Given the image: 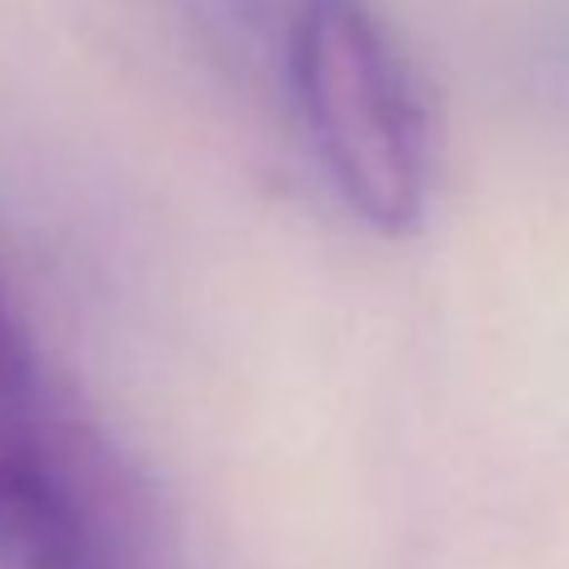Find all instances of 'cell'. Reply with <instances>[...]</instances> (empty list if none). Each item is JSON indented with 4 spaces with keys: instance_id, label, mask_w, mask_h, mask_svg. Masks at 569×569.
<instances>
[{
    "instance_id": "2",
    "label": "cell",
    "mask_w": 569,
    "mask_h": 569,
    "mask_svg": "<svg viewBox=\"0 0 569 569\" xmlns=\"http://www.w3.org/2000/svg\"><path fill=\"white\" fill-rule=\"evenodd\" d=\"M0 569H146L120 465L50 405L0 430Z\"/></svg>"
},
{
    "instance_id": "3",
    "label": "cell",
    "mask_w": 569,
    "mask_h": 569,
    "mask_svg": "<svg viewBox=\"0 0 569 569\" xmlns=\"http://www.w3.org/2000/svg\"><path fill=\"white\" fill-rule=\"evenodd\" d=\"M40 410H46V395H40V375L30 360V340L20 330L16 310H10L6 284H0V430Z\"/></svg>"
},
{
    "instance_id": "1",
    "label": "cell",
    "mask_w": 569,
    "mask_h": 569,
    "mask_svg": "<svg viewBox=\"0 0 569 569\" xmlns=\"http://www.w3.org/2000/svg\"><path fill=\"white\" fill-rule=\"evenodd\" d=\"M290 90L345 206L380 236H410L430 206L435 130L410 56L370 0H300Z\"/></svg>"
}]
</instances>
